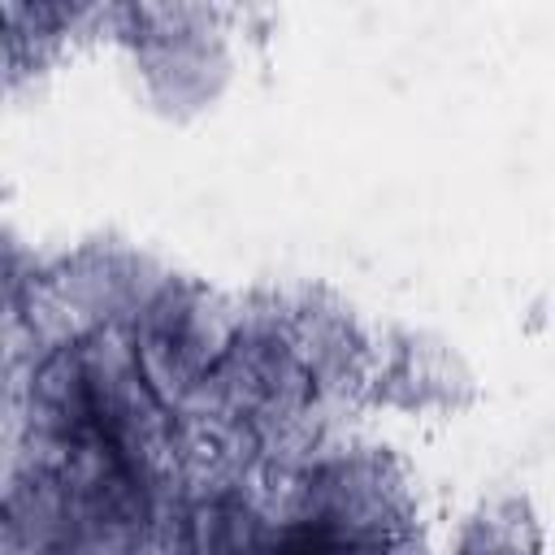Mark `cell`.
<instances>
[{
  "label": "cell",
  "mask_w": 555,
  "mask_h": 555,
  "mask_svg": "<svg viewBox=\"0 0 555 555\" xmlns=\"http://www.w3.org/2000/svg\"><path fill=\"white\" fill-rule=\"evenodd\" d=\"M286 529L347 551H416L421 507L386 447L334 438L295 473Z\"/></svg>",
  "instance_id": "1"
},
{
  "label": "cell",
  "mask_w": 555,
  "mask_h": 555,
  "mask_svg": "<svg viewBox=\"0 0 555 555\" xmlns=\"http://www.w3.org/2000/svg\"><path fill=\"white\" fill-rule=\"evenodd\" d=\"M126 334L147 386L173 416H182L238 334V299H225L199 278L165 273Z\"/></svg>",
  "instance_id": "2"
},
{
  "label": "cell",
  "mask_w": 555,
  "mask_h": 555,
  "mask_svg": "<svg viewBox=\"0 0 555 555\" xmlns=\"http://www.w3.org/2000/svg\"><path fill=\"white\" fill-rule=\"evenodd\" d=\"M243 312L269 325L295 351V360L304 364L321 403L334 416L369 403L377 325L360 321L343 295H334L330 286H312V282L264 286L243 299Z\"/></svg>",
  "instance_id": "3"
},
{
  "label": "cell",
  "mask_w": 555,
  "mask_h": 555,
  "mask_svg": "<svg viewBox=\"0 0 555 555\" xmlns=\"http://www.w3.org/2000/svg\"><path fill=\"white\" fill-rule=\"evenodd\" d=\"M121 39L134 48L165 108L208 104L225 78V39L204 9H117Z\"/></svg>",
  "instance_id": "4"
},
{
  "label": "cell",
  "mask_w": 555,
  "mask_h": 555,
  "mask_svg": "<svg viewBox=\"0 0 555 555\" xmlns=\"http://www.w3.org/2000/svg\"><path fill=\"white\" fill-rule=\"evenodd\" d=\"M369 403L412 416H447L473 403V373L442 338L403 325H377Z\"/></svg>",
  "instance_id": "5"
},
{
  "label": "cell",
  "mask_w": 555,
  "mask_h": 555,
  "mask_svg": "<svg viewBox=\"0 0 555 555\" xmlns=\"http://www.w3.org/2000/svg\"><path fill=\"white\" fill-rule=\"evenodd\" d=\"M451 555H542V533L525 499H499L473 512Z\"/></svg>",
  "instance_id": "6"
}]
</instances>
